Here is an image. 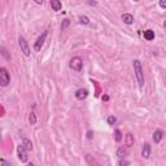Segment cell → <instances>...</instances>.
<instances>
[{"instance_id": "23", "label": "cell", "mask_w": 166, "mask_h": 166, "mask_svg": "<svg viewBox=\"0 0 166 166\" xmlns=\"http://www.w3.org/2000/svg\"><path fill=\"white\" fill-rule=\"evenodd\" d=\"M0 51H1V53H3V56H4V57H7L8 60H10V56H9L8 53H7V51H5V48H4V47L0 48Z\"/></svg>"}, {"instance_id": "5", "label": "cell", "mask_w": 166, "mask_h": 166, "mask_svg": "<svg viewBox=\"0 0 166 166\" xmlns=\"http://www.w3.org/2000/svg\"><path fill=\"white\" fill-rule=\"evenodd\" d=\"M47 34H48V31H44V33L37 39V42H35V44H34L35 52H39L40 49H42V47H43V44H44V42H45V38H47Z\"/></svg>"}, {"instance_id": "18", "label": "cell", "mask_w": 166, "mask_h": 166, "mask_svg": "<svg viewBox=\"0 0 166 166\" xmlns=\"http://www.w3.org/2000/svg\"><path fill=\"white\" fill-rule=\"evenodd\" d=\"M29 123H30L31 126L37 123V116H35V113H34V112H31L30 114H29Z\"/></svg>"}, {"instance_id": "6", "label": "cell", "mask_w": 166, "mask_h": 166, "mask_svg": "<svg viewBox=\"0 0 166 166\" xmlns=\"http://www.w3.org/2000/svg\"><path fill=\"white\" fill-rule=\"evenodd\" d=\"M26 149L23 148L22 144H20L18 147H17V154H18V160L21 162H27V160H29V157H27V153H26Z\"/></svg>"}, {"instance_id": "8", "label": "cell", "mask_w": 166, "mask_h": 166, "mask_svg": "<svg viewBox=\"0 0 166 166\" xmlns=\"http://www.w3.org/2000/svg\"><path fill=\"white\" fill-rule=\"evenodd\" d=\"M149 156H151V146L148 143H144L142 148V157L149 158Z\"/></svg>"}, {"instance_id": "10", "label": "cell", "mask_w": 166, "mask_h": 166, "mask_svg": "<svg viewBox=\"0 0 166 166\" xmlns=\"http://www.w3.org/2000/svg\"><path fill=\"white\" fill-rule=\"evenodd\" d=\"M162 137H164V131H162V130H156V131L153 132L152 139H153L154 143H160L162 140Z\"/></svg>"}, {"instance_id": "17", "label": "cell", "mask_w": 166, "mask_h": 166, "mask_svg": "<svg viewBox=\"0 0 166 166\" xmlns=\"http://www.w3.org/2000/svg\"><path fill=\"white\" fill-rule=\"evenodd\" d=\"M114 139H116V142L119 143L122 140V131L121 130H114Z\"/></svg>"}, {"instance_id": "2", "label": "cell", "mask_w": 166, "mask_h": 166, "mask_svg": "<svg viewBox=\"0 0 166 166\" xmlns=\"http://www.w3.org/2000/svg\"><path fill=\"white\" fill-rule=\"evenodd\" d=\"M69 66L70 69H73L74 72H82V68H83V60L79 57V56H75L70 60L69 62Z\"/></svg>"}, {"instance_id": "25", "label": "cell", "mask_w": 166, "mask_h": 166, "mask_svg": "<svg viewBox=\"0 0 166 166\" xmlns=\"http://www.w3.org/2000/svg\"><path fill=\"white\" fill-rule=\"evenodd\" d=\"M160 7L166 9V0H160Z\"/></svg>"}, {"instance_id": "19", "label": "cell", "mask_w": 166, "mask_h": 166, "mask_svg": "<svg viewBox=\"0 0 166 166\" xmlns=\"http://www.w3.org/2000/svg\"><path fill=\"white\" fill-rule=\"evenodd\" d=\"M79 22L82 25H88V23H90V18L86 17V16H80L79 17Z\"/></svg>"}, {"instance_id": "3", "label": "cell", "mask_w": 166, "mask_h": 166, "mask_svg": "<svg viewBox=\"0 0 166 166\" xmlns=\"http://www.w3.org/2000/svg\"><path fill=\"white\" fill-rule=\"evenodd\" d=\"M10 82V77H9V73L8 70L5 68H1L0 69V84H1L3 87H7Z\"/></svg>"}, {"instance_id": "4", "label": "cell", "mask_w": 166, "mask_h": 166, "mask_svg": "<svg viewBox=\"0 0 166 166\" xmlns=\"http://www.w3.org/2000/svg\"><path fill=\"white\" fill-rule=\"evenodd\" d=\"M18 44H20L21 51L23 52V55L26 56V57H29L31 51H30V47H29V43H27V40L25 39L23 37H20V38H18Z\"/></svg>"}, {"instance_id": "12", "label": "cell", "mask_w": 166, "mask_h": 166, "mask_svg": "<svg viewBox=\"0 0 166 166\" xmlns=\"http://www.w3.org/2000/svg\"><path fill=\"white\" fill-rule=\"evenodd\" d=\"M144 38H146V40H153L154 39V38H156V35H154V31L153 30H146V31H144Z\"/></svg>"}, {"instance_id": "1", "label": "cell", "mask_w": 166, "mask_h": 166, "mask_svg": "<svg viewBox=\"0 0 166 166\" xmlns=\"http://www.w3.org/2000/svg\"><path fill=\"white\" fill-rule=\"evenodd\" d=\"M134 72H135V77H136L137 83H139V87L143 88L144 87V73H143V68H142V62L139 60H134Z\"/></svg>"}, {"instance_id": "27", "label": "cell", "mask_w": 166, "mask_h": 166, "mask_svg": "<svg viewBox=\"0 0 166 166\" xmlns=\"http://www.w3.org/2000/svg\"><path fill=\"white\" fill-rule=\"evenodd\" d=\"M101 99H103V101H108V100H109V96H108V95H104V96L101 97Z\"/></svg>"}, {"instance_id": "20", "label": "cell", "mask_w": 166, "mask_h": 166, "mask_svg": "<svg viewBox=\"0 0 166 166\" xmlns=\"http://www.w3.org/2000/svg\"><path fill=\"white\" fill-rule=\"evenodd\" d=\"M116 122H117V118H116L114 116H109V117H108V125L109 126H113Z\"/></svg>"}, {"instance_id": "15", "label": "cell", "mask_w": 166, "mask_h": 166, "mask_svg": "<svg viewBox=\"0 0 166 166\" xmlns=\"http://www.w3.org/2000/svg\"><path fill=\"white\" fill-rule=\"evenodd\" d=\"M126 154H127V149H126L125 147H119L118 149H117V156L119 158H125Z\"/></svg>"}, {"instance_id": "26", "label": "cell", "mask_w": 166, "mask_h": 166, "mask_svg": "<svg viewBox=\"0 0 166 166\" xmlns=\"http://www.w3.org/2000/svg\"><path fill=\"white\" fill-rule=\"evenodd\" d=\"M87 137H88V139H92V131H88L87 132Z\"/></svg>"}, {"instance_id": "28", "label": "cell", "mask_w": 166, "mask_h": 166, "mask_svg": "<svg viewBox=\"0 0 166 166\" xmlns=\"http://www.w3.org/2000/svg\"><path fill=\"white\" fill-rule=\"evenodd\" d=\"M88 4H90V5H96L97 3H96V1H90V3H88Z\"/></svg>"}, {"instance_id": "11", "label": "cell", "mask_w": 166, "mask_h": 166, "mask_svg": "<svg viewBox=\"0 0 166 166\" xmlns=\"http://www.w3.org/2000/svg\"><path fill=\"white\" fill-rule=\"evenodd\" d=\"M121 18L126 25H131L134 22V16L131 15V13H123Z\"/></svg>"}, {"instance_id": "21", "label": "cell", "mask_w": 166, "mask_h": 166, "mask_svg": "<svg viewBox=\"0 0 166 166\" xmlns=\"http://www.w3.org/2000/svg\"><path fill=\"white\" fill-rule=\"evenodd\" d=\"M69 25H70V21L68 18H65V20L62 21V23H61V30H65L66 27L69 26Z\"/></svg>"}, {"instance_id": "9", "label": "cell", "mask_w": 166, "mask_h": 166, "mask_svg": "<svg viewBox=\"0 0 166 166\" xmlns=\"http://www.w3.org/2000/svg\"><path fill=\"white\" fill-rule=\"evenodd\" d=\"M87 96H88V91L86 88H79L75 92V97L78 99V100H83V99H86Z\"/></svg>"}, {"instance_id": "22", "label": "cell", "mask_w": 166, "mask_h": 166, "mask_svg": "<svg viewBox=\"0 0 166 166\" xmlns=\"http://www.w3.org/2000/svg\"><path fill=\"white\" fill-rule=\"evenodd\" d=\"M118 165H119V166H129L130 162L127 161V160H123V158H121V160L118 161Z\"/></svg>"}, {"instance_id": "16", "label": "cell", "mask_w": 166, "mask_h": 166, "mask_svg": "<svg viewBox=\"0 0 166 166\" xmlns=\"http://www.w3.org/2000/svg\"><path fill=\"white\" fill-rule=\"evenodd\" d=\"M134 142H135V140H134V135H132V134H127V135H126V146L127 147H132Z\"/></svg>"}, {"instance_id": "24", "label": "cell", "mask_w": 166, "mask_h": 166, "mask_svg": "<svg viewBox=\"0 0 166 166\" xmlns=\"http://www.w3.org/2000/svg\"><path fill=\"white\" fill-rule=\"evenodd\" d=\"M0 164H1V166H12L10 162H8L5 158H1V160H0Z\"/></svg>"}, {"instance_id": "14", "label": "cell", "mask_w": 166, "mask_h": 166, "mask_svg": "<svg viewBox=\"0 0 166 166\" xmlns=\"http://www.w3.org/2000/svg\"><path fill=\"white\" fill-rule=\"evenodd\" d=\"M22 146H23V148H25V149H26L27 152H29V151H33V143H31V140H29L27 137H25V139H23Z\"/></svg>"}, {"instance_id": "7", "label": "cell", "mask_w": 166, "mask_h": 166, "mask_svg": "<svg viewBox=\"0 0 166 166\" xmlns=\"http://www.w3.org/2000/svg\"><path fill=\"white\" fill-rule=\"evenodd\" d=\"M84 158H86V162H87V164L90 165V166H101L100 162H99L94 156H91V154L87 153L86 156H84Z\"/></svg>"}, {"instance_id": "13", "label": "cell", "mask_w": 166, "mask_h": 166, "mask_svg": "<svg viewBox=\"0 0 166 166\" xmlns=\"http://www.w3.org/2000/svg\"><path fill=\"white\" fill-rule=\"evenodd\" d=\"M51 7H52L53 10L59 12V10H61L62 4H61V1H59V0H51Z\"/></svg>"}, {"instance_id": "29", "label": "cell", "mask_w": 166, "mask_h": 166, "mask_svg": "<svg viewBox=\"0 0 166 166\" xmlns=\"http://www.w3.org/2000/svg\"><path fill=\"white\" fill-rule=\"evenodd\" d=\"M164 27H165V29H166V20L164 21Z\"/></svg>"}]
</instances>
